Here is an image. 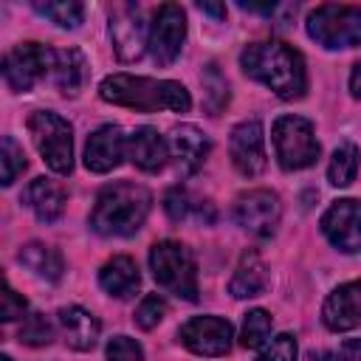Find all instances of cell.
I'll use <instances>...</instances> for the list:
<instances>
[{"label":"cell","mask_w":361,"mask_h":361,"mask_svg":"<svg viewBox=\"0 0 361 361\" xmlns=\"http://www.w3.org/2000/svg\"><path fill=\"white\" fill-rule=\"evenodd\" d=\"M240 68L254 82L274 90L279 99H302L307 90V71L302 54L279 39L251 42L240 51Z\"/></svg>","instance_id":"obj_1"},{"label":"cell","mask_w":361,"mask_h":361,"mask_svg":"<svg viewBox=\"0 0 361 361\" xmlns=\"http://www.w3.org/2000/svg\"><path fill=\"white\" fill-rule=\"evenodd\" d=\"M152 195L133 180H116L99 189L90 209V228L102 237H133L149 217Z\"/></svg>","instance_id":"obj_2"},{"label":"cell","mask_w":361,"mask_h":361,"mask_svg":"<svg viewBox=\"0 0 361 361\" xmlns=\"http://www.w3.org/2000/svg\"><path fill=\"white\" fill-rule=\"evenodd\" d=\"M99 96L110 104L155 113V110H172L186 113L192 107L189 90L180 82L172 79H149V76H133V73H113L102 79Z\"/></svg>","instance_id":"obj_3"},{"label":"cell","mask_w":361,"mask_h":361,"mask_svg":"<svg viewBox=\"0 0 361 361\" xmlns=\"http://www.w3.org/2000/svg\"><path fill=\"white\" fill-rule=\"evenodd\" d=\"M149 271L166 293L183 299V302L197 299V262L183 243L158 240L149 248Z\"/></svg>","instance_id":"obj_4"},{"label":"cell","mask_w":361,"mask_h":361,"mask_svg":"<svg viewBox=\"0 0 361 361\" xmlns=\"http://www.w3.org/2000/svg\"><path fill=\"white\" fill-rule=\"evenodd\" d=\"M305 28H307V37L327 51L358 48L361 45V8L338 6V3L316 6L307 14Z\"/></svg>","instance_id":"obj_5"},{"label":"cell","mask_w":361,"mask_h":361,"mask_svg":"<svg viewBox=\"0 0 361 361\" xmlns=\"http://www.w3.org/2000/svg\"><path fill=\"white\" fill-rule=\"evenodd\" d=\"M28 133L37 152L56 175H71L73 169V127L54 110H34L28 116Z\"/></svg>","instance_id":"obj_6"},{"label":"cell","mask_w":361,"mask_h":361,"mask_svg":"<svg viewBox=\"0 0 361 361\" xmlns=\"http://www.w3.org/2000/svg\"><path fill=\"white\" fill-rule=\"evenodd\" d=\"M271 141H274L276 161L285 172L313 166L319 161V152H322L316 133H313V124L302 116H279L271 127Z\"/></svg>","instance_id":"obj_7"},{"label":"cell","mask_w":361,"mask_h":361,"mask_svg":"<svg viewBox=\"0 0 361 361\" xmlns=\"http://www.w3.org/2000/svg\"><path fill=\"white\" fill-rule=\"evenodd\" d=\"M56 48L42 42H20L3 56V79L14 93H28L39 79L51 76Z\"/></svg>","instance_id":"obj_8"},{"label":"cell","mask_w":361,"mask_h":361,"mask_svg":"<svg viewBox=\"0 0 361 361\" xmlns=\"http://www.w3.org/2000/svg\"><path fill=\"white\" fill-rule=\"evenodd\" d=\"M110 39L121 62H135L149 51V25L135 3H116L110 8Z\"/></svg>","instance_id":"obj_9"},{"label":"cell","mask_w":361,"mask_h":361,"mask_svg":"<svg viewBox=\"0 0 361 361\" xmlns=\"http://www.w3.org/2000/svg\"><path fill=\"white\" fill-rule=\"evenodd\" d=\"M279 217H282V203H279V195L271 189H248V192L237 195V200H234L237 226H243L248 234H254L259 240L274 237Z\"/></svg>","instance_id":"obj_10"},{"label":"cell","mask_w":361,"mask_h":361,"mask_svg":"<svg viewBox=\"0 0 361 361\" xmlns=\"http://www.w3.org/2000/svg\"><path fill=\"white\" fill-rule=\"evenodd\" d=\"M186 42V14L178 3L155 8L149 23V54L158 65H172Z\"/></svg>","instance_id":"obj_11"},{"label":"cell","mask_w":361,"mask_h":361,"mask_svg":"<svg viewBox=\"0 0 361 361\" xmlns=\"http://www.w3.org/2000/svg\"><path fill=\"white\" fill-rule=\"evenodd\" d=\"M178 338L189 353L206 355V358H217V355H226L231 350L234 330L220 316H195V319L180 324Z\"/></svg>","instance_id":"obj_12"},{"label":"cell","mask_w":361,"mask_h":361,"mask_svg":"<svg viewBox=\"0 0 361 361\" xmlns=\"http://www.w3.org/2000/svg\"><path fill=\"white\" fill-rule=\"evenodd\" d=\"M319 226L333 248H338L344 254L361 251V200L341 197V200L330 203V209L322 214Z\"/></svg>","instance_id":"obj_13"},{"label":"cell","mask_w":361,"mask_h":361,"mask_svg":"<svg viewBox=\"0 0 361 361\" xmlns=\"http://www.w3.org/2000/svg\"><path fill=\"white\" fill-rule=\"evenodd\" d=\"M228 152H231V164L240 175L245 178H257L265 169V130L257 118L240 121L231 130L228 138Z\"/></svg>","instance_id":"obj_14"},{"label":"cell","mask_w":361,"mask_h":361,"mask_svg":"<svg viewBox=\"0 0 361 361\" xmlns=\"http://www.w3.org/2000/svg\"><path fill=\"white\" fill-rule=\"evenodd\" d=\"M127 138L118 124H102L96 133L87 135L85 144V166L96 175L116 169L127 155Z\"/></svg>","instance_id":"obj_15"},{"label":"cell","mask_w":361,"mask_h":361,"mask_svg":"<svg viewBox=\"0 0 361 361\" xmlns=\"http://www.w3.org/2000/svg\"><path fill=\"white\" fill-rule=\"evenodd\" d=\"M322 322L333 333H347L361 324V279L338 285L322 305Z\"/></svg>","instance_id":"obj_16"},{"label":"cell","mask_w":361,"mask_h":361,"mask_svg":"<svg viewBox=\"0 0 361 361\" xmlns=\"http://www.w3.org/2000/svg\"><path fill=\"white\" fill-rule=\"evenodd\" d=\"M209 149H212L209 138L195 124L172 127V133H169V155L175 158V166H178L180 175H195L203 166Z\"/></svg>","instance_id":"obj_17"},{"label":"cell","mask_w":361,"mask_h":361,"mask_svg":"<svg viewBox=\"0 0 361 361\" xmlns=\"http://www.w3.org/2000/svg\"><path fill=\"white\" fill-rule=\"evenodd\" d=\"M34 214L39 223H54L62 217L65 212V203H68V192L62 183L51 180V178H34L25 189H23V197H20Z\"/></svg>","instance_id":"obj_18"},{"label":"cell","mask_w":361,"mask_h":361,"mask_svg":"<svg viewBox=\"0 0 361 361\" xmlns=\"http://www.w3.org/2000/svg\"><path fill=\"white\" fill-rule=\"evenodd\" d=\"M127 158L144 172H158L169 158V141L155 127H138L127 138Z\"/></svg>","instance_id":"obj_19"},{"label":"cell","mask_w":361,"mask_h":361,"mask_svg":"<svg viewBox=\"0 0 361 361\" xmlns=\"http://www.w3.org/2000/svg\"><path fill=\"white\" fill-rule=\"evenodd\" d=\"M56 322H59V327H62L65 341H68L73 350L87 353V350L96 347L99 333H102V324H99V319H96L90 310H85V307H79V305H65V307H59Z\"/></svg>","instance_id":"obj_20"},{"label":"cell","mask_w":361,"mask_h":361,"mask_svg":"<svg viewBox=\"0 0 361 361\" xmlns=\"http://www.w3.org/2000/svg\"><path fill=\"white\" fill-rule=\"evenodd\" d=\"M99 285H102V290H107L116 299L133 296L141 285V274H138L135 259L127 257V254H118V257L107 259L99 271Z\"/></svg>","instance_id":"obj_21"},{"label":"cell","mask_w":361,"mask_h":361,"mask_svg":"<svg viewBox=\"0 0 361 361\" xmlns=\"http://www.w3.org/2000/svg\"><path fill=\"white\" fill-rule=\"evenodd\" d=\"M87 79V59L79 48H59L51 68V82L62 96H76Z\"/></svg>","instance_id":"obj_22"},{"label":"cell","mask_w":361,"mask_h":361,"mask_svg":"<svg viewBox=\"0 0 361 361\" xmlns=\"http://www.w3.org/2000/svg\"><path fill=\"white\" fill-rule=\"evenodd\" d=\"M265 288H268V268L262 257L257 251H245L231 274L228 293L234 299H251V296H259Z\"/></svg>","instance_id":"obj_23"},{"label":"cell","mask_w":361,"mask_h":361,"mask_svg":"<svg viewBox=\"0 0 361 361\" xmlns=\"http://www.w3.org/2000/svg\"><path fill=\"white\" fill-rule=\"evenodd\" d=\"M17 259L34 271L37 276L48 279V282H59L62 279V271H65V262H62V254L51 245H42V243H25L20 251H17Z\"/></svg>","instance_id":"obj_24"},{"label":"cell","mask_w":361,"mask_h":361,"mask_svg":"<svg viewBox=\"0 0 361 361\" xmlns=\"http://www.w3.org/2000/svg\"><path fill=\"white\" fill-rule=\"evenodd\" d=\"M164 212H166V217H169L172 223H180V220H186L189 214H195L197 220H206L203 212H212V214H214L212 203L195 200L186 186H172V189H166V195H164ZM206 223H209V220H206Z\"/></svg>","instance_id":"obj_25"},{"label":"cell","mask_w":361,"mask_h":361,"mask_svg":"<svg viewBox=\"0 0 361 361\" xmlns=\"http://www.w3.org/2000/svg\"><path fill=\"white\" fill-rule=\"evenodd\" d=\"M355 175H358V149H355V144L347 141V144L336 147L330 166H327V180L341 189V186H350L355 180Z\"/></svg>","instance_id":"obj_26"},{"label":"cell","mask_w":361,"mask_h":361,"mask_svg":"<svg viewBox=\"0 0 361 361\" xmlns=\"http://www.w3.org/2000/svg\"><path fill=\"white\" fill-rule=\"evenodd\" d=\"M34 11L42 14V17H48L59 28H76L82 23V17H85V6L76 3V0H45V3L37 0L34 3Z\"/></svg>","instance_id":"obj_27"},{"label":"cell","mask_w":361,"mask_h":361,"mask_svg":"<svg viewBox=\"0 0 361 361\" xmlns=\"http://www.w3.org/2000/svg\"><path fill=\"white\" fill-rule=\"evenodd\" d=\"M200 82H203V90H206V107H209L212 116H217L228 104V82H226V76L220 73V68L214 62L206 65V71L200 73Z\"/></svg>","instance_id":"obj_28"},{"label":"cell","mask_w":361,"mask_h":361,"mask_svg":"<svg viewBox=\"0 0 361 361\" xmlns=\"http://www.w3.org/2000/svg\"><path fill=\"white\" fill-rule=\"evenodd\" d=\"M271 336V316L262 310V307H254L245 313L243 319V330H240V344L248 347V350H257L268 341Z\"/></svg>","instance_id":"obj_29"},{"label":"cell","mask_w":361,"mask_h":361,"mask_svg":"<svg viewBox=\"0 0 361 361\" xmlns=\"http://www.w3.org/2000/svg\"><path fill=\"white\" fill-rule=\"evenodd\" d=\"M0 164H3V180H0L3 186H11L17 175L25 169V152L11 135H3L0 141Z\"/></svg>","instance_id":"obj_30"},{"label":"cell","mask_w":361,"mask_h":361,"mask_svg":"<svg viewBox=\"0 0 361 361\" xmlns=\"http://www.w3.org/2000/svg\"><path fill=\"white\" fill-rule=\"evenodd\" d=\"M20 341L23 344H31V347H45V344H51V338H54V324L42 316V313H28L25 319H23V324H20Z\"/></svg>","instance_id":"obj_31"},{"label":"cell","mask_w":361,"mask_h":361,"mask_svg":"<svg viewBox=\"0 0 361 361\" xmlns=\"http://www.w3.org/2000/svg\"><path fill=\"white\" fill-rule=\"evenodd\" d=\"M164 316H166V302L158 293H149V296L141 299V305L135 307V316L133 319H135V324L141 330H152V327L161 324Z\"/></svg>","instance_id":"obj_32"},{"label":"cell","mask_w":361,"mask_h":361,"mask_svg":"<svg viewBox=\"0 0 361 361\" xmlns=\"http://www.w3.org/2000/svg\"><path fill=\"white\" fill-rule=\"evenodd\" d=\"M257 361H296V338L290 333H279L265 341Z\"/></svg>","instance_id":"obj_33"},{"label":"cell","mask_w":361,"mask_h":361,"mask_svg":"<svg viewBox=\"0 0 361 361\" xmlns=\"http://www.w3.org/2000/svg\"><path fill=\"white\" fill-rule=\"evenodd\" d=\"M104 358L107 361H144V350L130 336H113L104 347Z\"/></svg>","instance_id":"obj_34"},{"label":"cell","mask_w":361,"mask_h":361,"mask_svg":"<svg viewBox=\"0 0 361 361\" xmlns=\"http://www.w3.org/2000/svg\"><path fill=\"white\" fill-rule=\"evenodd\" d=\"M28 316V302L6 282L3 293H0V319L3 322H14V319H25Z\"/></svg>","instance_id":"obj_35"},{"label":"cell","mask_w":361,"mask_h":361,"mask_svg":"<svg viewBox=\"0 0 361 361\" xmlns=\"http://www.w3.org/2000/svg\"><path fill=\"white\" fill-rule=\"evenodd\" d=\"M341 361H361V338H350L341 344Z\"/></svg>","instance_id":"obj_36"},{"label":"cell","mask_w":361,"mask_h":361,"mask_svg":"<svg viewBox=\"0 0 361 361\" xmlns=\"http://www.w3.org/2000/svg\"><path fill=\"white\" fill-rule=\"evenodd\" d=\"M350 93L355 96V99H361V59L353 65V71H350Z\"/></svg>","instance_id":"obj_37"},{"label":"cell","mask_w":361,"mask_h":361,"mask_svg":"<svg viewBox=\"0 0 361 361\" xmlns=\"http://www.w3.org/2000/svg\"><path fill=\"white\" fill-rule=\"evenodd\" d=\"M240 8H245V11H257V14H274L279 6H276V3H240Z\"/></svg>","instance_id":"obj_38"},{"label":"cell","mask_w":361,"mask_h":361,"mask_svg":"<svg viewBox=\"0 0 361 361\" xmlns=\"http://www.w3.org/2000/svg\"><path fill=\"white\" fill-rule=\"evenodd\" d=\"M197 8L203 14H212L214 20H223L226 17V6H220V3H197Z\"/></svg>","instance_id":"obj_39"},{"label":"cell","mask_w":361,"mask_h":361,"mask_svg":"<svg viewBox=\"0 0 361 361\" xmlns=\"http://www.w3.org/2000/svg\"><path fill=\"white\" fill-rule=\"evenodd\" d=\"M307 361H338L333 353H310V358Z\"/></svg>","instance_id":"obj_40"},{"label":"cell","mask_w":361,"mask_h":361,"mask_svg":"<svg viewBox=\"0 0 361 361\" xmlns=\"http://www.w3.org/2000/svg\"><path fill=\"white\" fill-rule=\"evenodd\" d=\"M0 361H14V358L11 355H0Z\"/></svg>","instance_id":"obj_41"}]
</instances>
